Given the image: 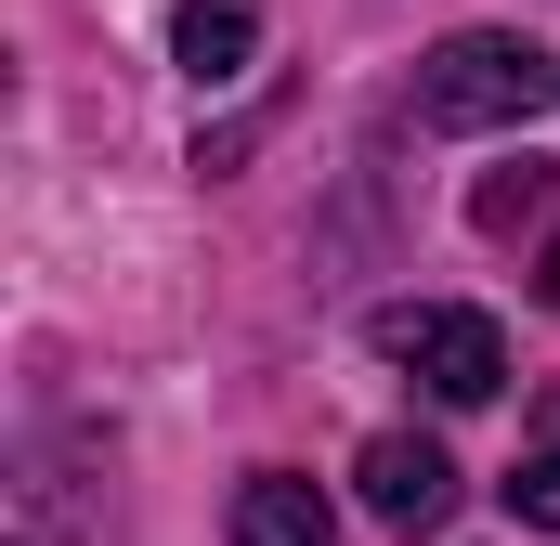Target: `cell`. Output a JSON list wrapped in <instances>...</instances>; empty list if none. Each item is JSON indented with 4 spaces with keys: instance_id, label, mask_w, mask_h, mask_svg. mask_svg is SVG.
<instances>
[{
    "instance_id": "1",
    "label": "cell",
    "mask_w": 560,
    "mask_h": 546,
    "mask_svg": "<svg viewBox=\"0 0 560 546\" xmlns=\"http://www.w3.org/2000/svg\"><path fill=\"white\" fill-rule=\"evenodd\" d=\"M560 105V66L509 26H456L443 52L418 66V131H522Z\"/></svg>"
},
{
    "instance_id": "2",
    "label": "cell",
    "mask_w": 560,
    "mask_h": 546,
    "mask_svg": "<svg viewBox=\"0 0 560 546\" xmlns=\"http://www.w3.org/2000/svg\"><path fill=\"white\" fill-rule=\"evenodd\" d=\"M378 352L418 378L430 404H495V391H509V339H495V312H469V299H392V312H378Z\"/></svg>"
},
{
    "instance_id": "3",
    "label": "cell",
    "mask_w": 560,
    "mask_h": 546,
    "mask_svg": "<svg viewBox=\"0 0 560 546\" xmlns=\"http://www.w3.org/2000/svg\"><path fill=\"white\" fill-rule=\"evenodd\" d=\"M352 482H365V521H392V534H443L456 521V455L418 442V429H378L352 455Z\"/></svg>"
},
{
    "instance_id": "4",
    "label": "cell",
    "mask_w": 560,
    "mask_h": 546,
    "mask_svg": "<svg viewBox=\"0 0 560 546\" xmlns=\"http://www.w3.org/2000/svg\"><path fill=\"white\" fill-rule=\"evenodd\" d=\"M248 52H261V0H183V13H170V66H183L196 92L248 79Z\"/></svg>"
},
{
    "instance_id": "5",
    "label": "cell",
    "mask_w": 560,
    "mask_h": 546,
    "mask_svg": "<svg viewBox=\"0 0 560 546\" xmlns=\"http://www.w3.org/2000/svg\"><path fill=\"white\" fill-rule=\"evenodd\" d=\"M326 534H339L326 482H300V468H248L235 482V546H326Z\"/></svg>"
},
{
    "instance_id": "6",
    "label": "cell",
    "mask_w": 560,
    "mask_h": 546,
    "mask_svg": "<svg viewBox=\"0 0 560 546\" xmlns=\"http://www.w3.org/2000/svg\"><path fill=\"white\" fill-rule=\"evenodd\" d=\"M509 521H522V534H560V442H535V455L509 468Z\"/></svg>"
},
{
    "instance_id": "7",
    "label": "cell",
    "mask_w": 560,
    "mask_h": 546,
    "mask_svg": "<svg viewBox=\"0 0 560 546\" xmlns=\"http://www.w3.org/2000/svg\"><path fill=\"white\" fill-rule=\"evenodd\" d=\"M560 209V169H522V182H482V235H509V222H548Z\"/></svg>"
},
{
    "instance_id": "8",
    "label": "cell",
    "mask_w": 560,
    "mask_h": 546,
    "mask_svg": "<svg viewBox=\"0 0 560 546\" xmlns=\"http://www.w3.org/2000/svg\"><path fill=\"white\" fill-rule=\"evenodd\" d=\"M535 286H548V299H560V235H548V261H535Z\"/></svg>"
},
{
    "instance_id": "9",
    "label": "cell",
    "mask_w": 560,
    "mask_h": 546,
    "mask_svg": "<svg viewBox=\"0 0 560 546\" xmlns=\"http://www.w3.org/2000/svg\"><path fill=\"white\" fill-rule=\"evenodd\" d=\"M535 442H560V391H548V429H535Z\"/></svg>"
}]
</instances>
